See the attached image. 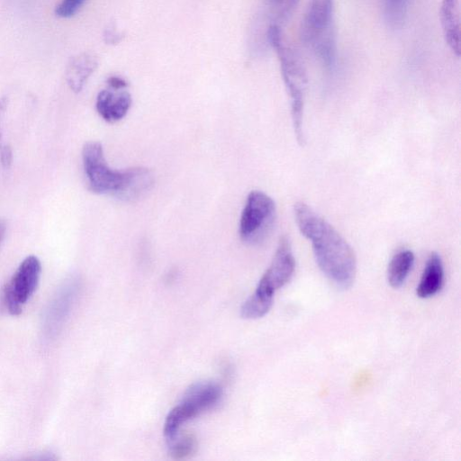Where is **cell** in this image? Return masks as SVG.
I'll return each instance as SVG.
<instances>
[{"mask_svg":"<svg viewBox=\"0 0 461 461\" xmlns=\"http://www.w3.org/2000/svg\"><path fill=\"white\" fill-rule=\"evenodd\" d=\"M77 294V286H67L52 302L47 314V327L50 332L56 331L68 316Z\"/></svg>","mask_w":461,"mask_h":461,"instance_id":"obj_14","label":"cell"},{"mask_svg":"<svg viewBox=\"0 0 461 461\" xmlns=\"http://www.w3.org/2000/svg\"><path fill=\"white\" fill-rule=\"evenodd\" d=\"M97 66L96 58L91 54L81 53L72 57L65 72L66 80L70 89L75 93L80 92Z\"/></svg>","mask_w":461,"mask_h":461,"instance_id":"obj_11","label":"cell"},{"mask_svg":"<svg viewBox=\"0 0 461 461\" xmlns=\"http://www.w3.org/2000/svg\"><path fill=\"white\" fill-rule=\"evenodd\" d=\"M41 273L40 259L28 256L19 265L4 288V303L12 315H19L37 289Z\"/></svg>","mask_w":461,"mask_h":461,"instance_id":"obj_6","label":"cell"},{"mask_svg":"<svg viewBox=\"0 0 461 461\" xmlns=\"http://www.w3.org/2000/svg\"><path fill=\"white\" fill-rule=\"evenodd\" d=\"M7 104H8V98L6 96L0 97V121H1V118L5 111L6 107H7ZM1 139H2V134L0 131V149L2 147Z\"/></svg>","mask_w":461,"mask_h":461,"instance_id":"obj_23","label":"cell"},{"mask_svg":"<svg viewBox=\"0 0 461 461\" xmlns=\"http://www.w3.org/2000/svg\"><path fill=\"white\" fill-rule=\"evenodd\" d=\"M294 212L301 233L312 242L321 270L337 286L350 287L357 271L356 257L350 245L306 203H296Z\"/></svg>","mask_w":461,"mask_h":461,"instance_id":"obj_1","label":"cell"},{"mask_svg":"<svg viewBox=\"0 0 461 461\" xmlns=\"http://www.w3.org/2000/svg\"><path fill=\"white\" fill-rule=\"evenodd\" d=\"M154 183L152 172L142 167L126 169V180L117 198L122 201H134L149 191Z\"/></svg>","mask_w":461,"mask_h":461,"instance_id":"obj_12","label":"cell"},{"mask_svg":"<svg viewBox=\"0 0 461 461\" xmlns=\"http://www.w3.org/2000/svg\"><path fill=\"white\" fill-rule=\"evenodd\" d=\"M444 269L438 254L433 252L429 256L423 270L416 294L420 298H429L436 294L442 287Z\"/></svg>","mask_w":461,"mask_h":461,"instance_id":"obj_13","label":"cell"},{"mask_svg":"<svg viewBox=\"0 0 461 461\" xmlns=\"http://www.w3.org/2000/svg\"><path fill=\"white\" fill-rule=\"evenodd\" d=\"M410 0H384L383 11L384 21L392 29L401 28L409 10Z\"/></svg>","mask_w":461,"mask_h":461,"instance_id":"obj_17","label":"cell"},{"mask_svg":"<svg viewBox=\"0 0 461 461\" xmlns=\"http://www.w3.org/2000/svg\"><path fill=\"white\" fill-rule=\"evenodd\" d=\"M274 296L258 290L247 299L240 309V314L245 319H258L266 315L273 304Z\"/></svg>","mask_w":461,"mask_h":461,"instance_id":"obj_16","label":"cell"},{"mask_svg":"<svg viewBox=\"0 0 461 461\" xmlns=\"http://www.w3.org/2000/svg\"><path fill=\"white\" fill-rule=\"evenodd\" d=\"M278 9L279 18L286 20L295 9L299 0H267Z\"/></svg>","mask_w":461,"mask_h":461,"instance_id":"obj_20","label":"cell"},{"mask_svg":"<svg viewBox=\"0 0 461 461\" xmlns=\"http://www.w3.org/2000/svg\"><path fill=\"white\" fill-rule=\"evenodd\" d=\"M170 455L176 459L185 458L193 454L196 448V440L193 435L187 434L176 437L168 443Z\"/></svg>","mask_w":461,"mask_h":461,"instance_id":"obj_18","label":"cell"},{"mask_svg":"<svg viewBox=\"0 0 461 461\" xmlns=\"http://www.w3.org/2000/svg\"><path fill=\"white\" fill-rule=\"evenodd\" d=\"M0 160L1 164L5 168H8L13 162V151L12 149L7 146L4 145L0 149Z\"/></svg>","mask_w":461,"mask_h":461,"instance_id":"obj_21","label":"cell"},{"mask_svg":"<svg viewBox=\"0 0 461 461\" xmlns=\"http://www.w3.org/2000/svg\"><path fill=\"white\" fill-rule=\"evenodd\" d=\"M276 212V203L269 195L258 190L251 191L240 220V239L248 244L263 241L273 227Z\"/></svg>","mask_w":461,"mask_h":461,"instance_id":"obj_4","label":"cell"},{"mask_svg":"<svg viewBox=\"0 0 461 461\" xmlns=\"http://www.w3.org/2000/svg\"><path fill=\"white\" fill-rule=\"evenodd\" d=\"M295 260L290 240L284 236L280 240L272 262L262 276L256 290L273 295L276 290L286 285L292 278Z\"/></svg>","mask_w":461,"mask_h":461,"instance_id":"obj_7","label":"cell"},{"mask_svg":"<svg viewBox=\"0 0 461 461\" xmlns=\"http://www.w3.org/2000/svg\"><path fill=\"white\" fill-rule=\"evenodd\" d=\"M104 89L96 96L95 108L99 115L108 122L122 119L131 104V96L126 91Z\"/></svg>","mask_w":461,"mask_h":461,"instance_id":"obj_9","label":"cell"},{"mask_svg":"<svg viewBox=\"0 0 461 461\" xmlns=\"http://www.w3.org/2000/svg\"><path fill=\"white\" fill-rule=\"evenodd\" d=\"M414 264V254L409 249L396 253L391 259L387 269L390 285L398 288L405 282Z\"/></svg>","mask_w":461,"mask_h":461,"instance_id":"obj_15","label":"cell"},{"mask_svg":"<svg viewBox=\"0 0 461 461\" xmlns=\"http://www.w3.org/2000/svg\"><path fill=\"white\" fill-rule=\"evenodd\" d=\"M269 44L275 49L280 62L281 73L291 99V113L294 134L299 144L304 143L303 117L307 77L296 53L283 41L279 25L271 24L267 29Z\"/></svg>","mask_w":461,"mask_h":461,"instance_id":"obj_2","label":"cell"},{"mask_svg":"<svg viewBox=\"0 0 461 461\" xmlns=\"http://www.w3.org/2000/svg\"><path fill=\"white\" fill-rule=\"evenodd\" d=\"M82 161L88 188L95 194H110L116 197L124 185L126 169H113L105 160L103 146L97 141L84 145Z\"/></svg>","mask_w":461,"mask_h":461,"instance_id":"obj_5","label":"cell"},{"mask_svg":"<svg viewBox=\"0 0 461 461\" xmlns=\"http://www.w3.org/2000/svg\"><path fill=\"white\" fill-rule=\"evenodd\" d=\"M86 0H62L55 8V14L60 18L74 16Z\"/></svg>","mask_w":461,"mask_h":461,"instance_id":"obj_19","label":"cell"},{"mask_svg":"<svg viewBox=\"0 0 461 461\" xmlns=\"http://www.w3.org/2000/svg\"><path fill=\"white\" fill-rule=\"evenodd\" d=\"M107 84L113 90H121L127 86V82L123 78L116 76L110 77L107 79Z\"/></svg>","mask_w":461,"mask_h":461,"instance_id":"obj_22","label":"cell"},{"mask_svg":"<svg viewBox=\"0 0 461 461\" xmlns=\"http://www.w3.org/2000/svg\"><path fill=\"white\" fill-rule=\"evenodd\" d=\"M333 12V0H310L300 29L304 44L312 46L321 38L335 32Z\"/></svg>","mask_w":461,"mask_h":461,"instance_id":"obj_8","label":"cell"},{"mask_svg":"<svg viewBox=\"0 0 461 461\" xmlns=\"http://www.w3.org/2000/svg\"><path fill=\"white\" fill-rule=\"evenodd\" d=\"M440 23L446 43L452 52L460 56V0H441Z\"/></svg>","mask_w":461,"mask_h":461,"instance_id":"obj_10","label":"cell"},{"mask_svg":"<svg viewBox=\"0 0 461 461\" xmlns=\"http://www.w3.org/2000/svg\"><path fill=\"white\" fill-rule=\"evenodd\" d=\"M6 230V224L5 221L0 220V245L5 238Z\"/></svg>","mask_w":461,"mask_h":461,"instance_id":"obj_24","label":"cell"},{"mask_svg":"<svg viewBox=\"0 0 461 461\" xmlns=\"http://www.w3.org/2000/svg\"><path fill=\"white\" fill-rule=\"evenodd\" d=\"M221 396V388L211 382L193 384L182 401L167 414L164 423V436L169 443L178 436L182 425L200 413L212 408Z\"/></svg>","mask_w":461,"mask_h":461,"instance_id":"obj_3","label":"cell"}]
</instances>
